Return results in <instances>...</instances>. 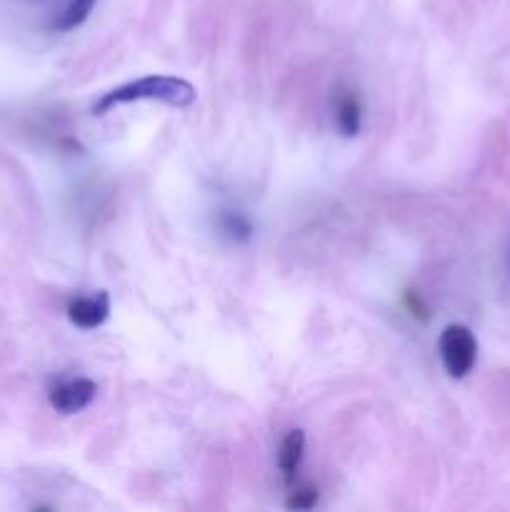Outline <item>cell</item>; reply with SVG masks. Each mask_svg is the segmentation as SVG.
I'll return each instance as SVG.
<instances>
[{"mask_svg": "<svg viewBox=\"0 0 510 512\" xmlns=\"http://www.w3.org/2000/svg\"><path fill=\"white\" fill-rule=\"evenodd\" d=\"M138 100H158V103L173 105V108H190L198 100V90L188 80L175 78V75H145V78L130 80V83L108 90L93 105V113L105 115L118 105L138 103Z\"/></svg>", "mask_w": 510, "mask_h": 512, "instance_id": "obj_1", "label": "cell"}, {"mask_svg": "<svg viewBox=\"0 0 510 512\" xmlns=\"http://www.w3.org/2000/svg\"><path fill=\"white\" fill-rule=\"evenodd\" d=\"M95 3H98V0H70L68 8L63 10L60 20L55 23V28H58V30H75L78 25H83L85 20H88L90 10L95 8Z\"/></svg>", "mask_w": 510, "mask_h": 512, "instance_id": "obj_7", "label": "cell"}, {"mask_svg": "<svg viewBox=\"0 0 510 512\" xmlns=\"http://www.w3.org/2000/svg\"><path fill=\"white\" fill-rule=\"evenodd\" d=\"M438 353L445 373L455 380H463L475 368V360H478V340H475V335L465 325H448L440 333Z\"/></svg>", "mask_w": 510, "mask_h": 512, "instance_id": "obj_2", "label": "cell"}, {"mask_svg": "<svg viewBox=\"0 0 510 512\" xmlns=\"http://www.w3.org/2000/svg\"><path fill=\"white\" fill-rule=\"evenodd\" d=\"M303 458H305V433L295 428L285 435L278 450V470L285 485L295 483V478H298L300 473V465H303Z\"/></svg>", "mask_w": 510, "mask_h": 512, "instance_id": "obj_5", "label": "cell"}, {"mask_svg": "<svg viewBox=\"0 0 510 512\" xmlns=\"http://www.w3.org/2000/svg\"><path fill=\"white\" fill-rule=\"evenodd\" d=\"M110 298L108 293L88 295V298H75L68 303V320L80 330H95L108 320Z\"/></svg>", "mask_w": 510, "mask_h": 512, "instance_id": "obj_4", "label": "cell"}, {"mask_svg": "<svg viewBox=\"0 0 510 512\" xmlns=\"http://www.w3.org/2000/svg\"><path fill=\"white\" fill-rule=\"evenodd\" d=\"M318 503V488L313 485H303V488H295L293 495L288 500L290 510H313Z\"/></svg>", "mask_w": 510, "mask_h": 512, "instance_id": "obj_9", "label": "cell"}, {"mask_svg": "<svg viewBox=\"0 0 510 512\" xmlns=\"http://www.w3.org/2000/svg\"><path fill=\"white\" fill-rule=\"evenodd\" d=\"M220 230H223L230 240H248L250 235H253V225H250V220L240 213L220 215Z\"/></svg>", "mask_w": 510, "mask_h": 512, "instance_id": "obj_8", "label": "cell"}, {"mask_svg": "<svg viewBox=\"0 0 510 512\" xmlns=\"http://www.w3.org/2000/svg\"><path fill=\"white\" fill-rule=\"evenodd\" d=\"M335 125H338L340 133L345 138H355L360 133V125H363V108H360V100L355 95L343 93L335 103Z\"/></svg>", "mask_w": 510, "mask_h": 512, "instance_id": "obj_6", "label": "cell"}, {"mask_svg": "<svg viewBox=\"0 0 510 512\" xmlns=\"http://www.w3.org/2000/svg\"><path fill=\"white\" fill-rule=\"evenodd\" d=\"M98 395V385L93 383L90 378H73V380H65V383L55 385L50 390L48 400L58 413L63 415H75L80 410L88 408L90 403L95 400Z\"/></svg>", "mask_w": 510, "mask_h": 512, "instance_id": "obj_3", "label": "cell"}]
</instances>
